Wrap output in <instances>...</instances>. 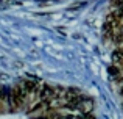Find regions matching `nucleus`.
<instances>
[{
    "label": "nucleus",
    "instance_id": "nucleus-1",
    "mask_svg": "<svg viewBox=\"0 0 123 119\" xmlns=\"http://www.w3.org/2000/svg\"><path fill=\"white\" fill-rule=\"evenodd\" d=\"M66 100L67 102H75V104L80 105V102L83 100V96L80 94L76 89L70 88V89H66Z\"/></svg>",
    "mask_w": 123,
    "mask_h": 119
},
{
    "label": "nucleus",
    "instance_id": "nucleus-2",
    "mask_svg": "<svg viewBox=\"0 0 123 119\" xmlns=\"http://www.w3.org/2000/svg\"><path fill=\"white\" fill-rule=\"evenodd\" d=\"M51 97H53V88L48 85H42V88L39 91V99L41 100H50L51 102Z\"/></svg>",
    "mask_w": 123,
    "mask_h": 119
},
{
    "label": "nucleus",
    "instance_id": "nucleus-3",
    "mask_svg": "<svg viewBox=\"0 0 123 119\" xmlns=\"http://www.w3.org/2000/svg\"><path fill=\"white\" fill-rule=\"evenodd\" d=\"M92 100L90 99H86V97H83V100L80 102V105H78V110L80 111H83V113H89L90 110H92Z\"/></svg>",
    "mask_w": 123,
    "mask_h": 119
},
{
    "label": "nucleus",
    "instance_id": "nucleus-4",
    "mask_svg": "<svg viewBox=\"0 0 123 119\" xmlns=\"http://www.w3.org/2000/svg\"><path fill=\"white\" fill-rule=\"evenodd\" d=\"M61 99H66V89L61 88V86H56V88H53V97H51V102L55 100H61Z\"/></svg>",
    "mask_w": 123,
    "mask_h": 119
},
{
    "label": "nucleus",
    "instance_id": "nucleus-5",
    "mask_svg": "<svg viewBox=\"0 0 123 119\" xmlns=\"http://www.w3.org/2000/svg\"><path fill=\"white\" fill-rule=\"evenodd\" d=\"M112 61L114 63H123V49H115L112 52Z\"/></svg>",
    "mask_w": 123,
    "mask_h": 119
},
{
    "label": "nucleus",
    "instance_id": "nucleus-6",
    "mask_svg": "<svg viewBox=\"0 0 123 119\" xmlns=\"http://www.w3.org/2000/svg\"><path fill=\"white\" fill-rule=\"evenodd\" d=\"M108 72H109V75H114V77L120 75V69H118L117 66H109L108 67Z\"/></svg>",
    "mask_w": 123,
    "mask_h": 119
},
{
    "label": "nucleus",
    "instance_id": "nucleus-7",
    "mask_svg": "<svg viewBox=\"0 0 123 119\" xmlns=\"http://www.w3.org/2000/svg\"><path fill=\"white\" fill-rule=\"evenodd\" d=\"M48 119H62V116H61L58 111H50V114H48Z\"/></svg>",
    "mask_w": 123,
    "mask_h": 119
},
{
    "label": "nucleus",
    "instance_id": "nucleus-8",
    "mask_svg": "<svg viewBox=\"0 0 123 119\" xmlns=\"http://www.w3.org/2000/svg\"><path fill=\"white\" fill-rule=\"evenodd\" d=\"M5 97H6V89L0 86V100H3Z\"/></svg>",
    "mask_w": 123,
    "mask_h": 119
},
{
    "label": "nucleus",
    "instance_id": "nucleus-9",
    "mask_svg": "<svg viewBox=\"0 0 123 119\" xmlns=\"http://www.w3.org/2000/svg\"><path fill=\"white\" fill-rule=\"evenodd\" d=\"M118 83H120V86H123V77H122V78H118Z\"/></svg>",
    "mask_w": 123,
    "mask_h": 119
},
{
    "label": "nucleus",
    "instance_id": "nucleus-10",
    "mask_svg": "<svg viewBox=\"0 0 123 119\" xmlns=\"http://www.w3.org/2000/svg\"><path fill=\"white\" fill-rule=\"evenodd\" d=\"M120 96H122V97H123V86H122V88H120Z\"/></svg>",
    "mask_w": 123,
    "mask_h": 119
},
{
    "label": "nucleus",
    "instance_id": "nucleus-11",
    "mask_svg": "<svg viewBox=\"0 0 123 119\" xmlns=\"http://www.w3.org/2000/svg\"><path fill=\"white\" fill-rule=\"evenodd\" d=\"M34 119H47V118H34Z\"/></svg>",
    "mask_w": 123,
    "mask_h": 119
}]
</instances>
